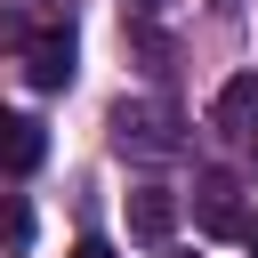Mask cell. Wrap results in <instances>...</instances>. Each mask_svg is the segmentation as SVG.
Here are the masks:
<instances>
[{"label": "cell", "mask_w": 258, "mask_h": 258, "mask_svg": "<svg viewBox=\"0 0 258 258\" xmlns=\"http://www.w3.org/2000/svg\"><path fill=\"white\" fill-rule=\"evenodd\" d=\"M129 234H137V242H169V234H177V194L137 185V194H129Z\"/></svg>", "instance_id": "obj_6"}, {"label": "cell", "mask_w": 258, "mask_h": 258, "mask_svg": "<svg viewBox=\"0 0 258 258\" xmlns=\"http://www.w3.org/2000/svg\"><path fill=\"white\" fill-rule=\"evenodd\" d=\"M194 226L218 234V242H242L250 210H242V185H234L226 169H202V185H194Z\"/></svg>", "instance_id": "obj_1"}, {"label": "cell", "mask_w": 258, "mask_h": 258, "mask_svg": "<svg viewBox=\"0 0 258 258\" xmlns=\"http://www.w3.org/2000/svg\"><path fill=\"white\" fill-rule=\"evenodd\" d=\"M210 129H218V137H242V145L258 137V73H234V81L210 97Z\"/></svg>", "instance_id": "obj_4"}, {"label": "cell", "mask_w": 258, "mask_h": 258, "mask_svg": "<svg viewBox=\"0 0 258 258\" xmlns=\"http://www.w3.org/2000/svg\"><path fill=\"white\" fill-rule=\"evenodd\" d=\"M24 242H32V210L16 194H0V250H24Z\"/></svg>", "instance_id": "obj_7"}, {"label": "cell", "mask_w": 258, "mask_h": 258, "mask_svg": "<svg viewBox=\"0 0 258 258\" xmlns=\"http://www.w3.org/2000/svg\"><path fill=\"white\" fill-rule=\"evenodd\" d=\"M242 242H250V258H258V210H250V226H242Z\"/></svg>", "instance_id": "obj_9"}, {"label": "cell", "mask_w": 258, "mask_h": 258, "mask_svg": "<svg viewBox=\"0 0 258 258\" xmlns=\"http://www.w3.org/2000/svg\"><path fill=\"white\" fill-rule=\"evenodd\" d=\"M73 258H121V250H113V242H81Z\"/></svg>", "instance_id": "obj_8"}, {"label": "cell", "mask_w": 258, "mask_h": 258, "mask_svg": "<svg viewBox=\"0 0 258 258\" xmlns=\"http://www.w3.org/2000/svg\"><path fill=\"white\" fill-rule=\"evenodd\" d=\"M24 81L32 89H64L73 81V24H48L24 40Z\"/></svg>", "instance_id": "obj_3"}, {"label": "cell", "mask_w": 258, "mask_h": 258, "mask_svg": "<svg viewBox=\"0 0 258 258\" xmlns=\"http://www.w3.org/2000/svg\"><path fill=\"white\" fill-rule=\"evenodd\" d=\"M250 145H258V137H250Z\"/></svg>", "instance_id": "obj_10"}, {"label": "cell", "mask_w": 258, "mask_h": 258, "mask_svg": "<svg viewBox=\"0 0 258 258\" xmlns=\"http://www.w3.org/2000/svg\"><path fill=\"white\" fill-rule=\"evenodd\" d=\"M40 153H48L40 121H24V113H8V105H0V169H8V177H24V169H40Z\"/></svg>", "instance_id": "obj_5"}, {"label": "cell", "mask_w": 258, "mask_h": 258, "mask_svg": "<svg viewBox=\"0 0 258 258\" xmlns=\"http://www.w3.org/2000/svg\"><path fill=\"white\" fill-rule=\"evenodd\" d=\"M113 145H121V153L161 161V153H177V129H169V113H161V105H121V113H113Z\"/></svg>", "instance_id": "obj_2"}]
</instances>
